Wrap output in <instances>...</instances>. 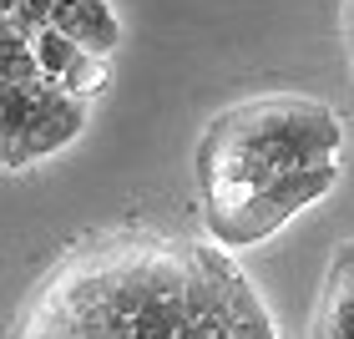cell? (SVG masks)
<instances>
[{"instance_id":"cell-1","label":"cell","mask_w":354,"mask_h":339,"mask_svg":"<svg viewBox=\"0 0 354 339\" xmlns=\"http://www.w3.org/2000/svg\"><path fill=\"white\" fill-rule=\"evenodd\" d=\"M344 127L314 96H253L203 132V213H228L283 172L339 167Z\"/></svg>"},{"instance_id":"cell-2","label":"cell","mask_w":354,"mask_h":339,"mask_svg":"<svg viewBox=\"0 0 354 339\" xmlns=\"http://www.w3.org/2000/svg\"><path fill=\"white\" fill-rule=\"evenodd\" d=\"M334 183H339V167L283 172V177H273L268 187H259L248 203L228 208V213H207V228H213L218 244H233V248L263 244V238L279 233L294 213H304L309 203H319L324 192H334Z\"/></svg>"},{"instance_id":"cell-3","label":"cell","mask_w":354,"mask_h":339,"mask_svg":"<svg viewBox=\"0 0 354 339\" xmlns=\"http://www.w3.org/2000/svg\"><path fill=\"white\" fill-rule=\"evenodd\" d=\"M309 339H354V238L334 248V264L309 319Z\"/></svg>"},{"instance_id":"cell-4","label":"cell","mask_w":354,"mask_h":339,"mask_svg":"<svg viewBox=\"0 0 354 339\" xmlns=\"http://www.w3.org/2000/svg\"><path fill=\"white\" fill-rule=\"evenodd\" d=\"M30 56H36V66H41V76L46 82H61V76H66L76 61H82V46H76L71 36H61L56 26H41L36 36H30Z\"/></svg>"},{"instance_id":"cell-5","label":"cell","mask_w":354,"mask_h":339,"mask_svg":"<svg viewBox=\"0 0 354 339\" xmlns=\"http://www.w3.org/2000/svg\"><path fill=\"white\" fill-rule=\"evenodd\" d=\"M344 36L354 41V0H344Z\"/></svg>"}]
</instances>
